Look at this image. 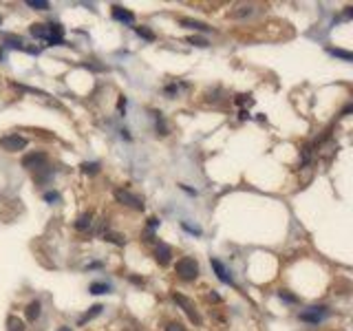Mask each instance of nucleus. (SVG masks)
Listing matches in <instances>:
<instances>
[{
    "mask_svg": "<svg viewBox=\"0 0 353 331\" xmlns=\"http://www.w3.org/2000/svg\"><path fill=\"white\" fill-rule=\"evenodd\" d=\"M0 146H2L7 153H18V150H22L27 146V139L20 135H4V137H0Z\"/></svg>",
    "mask_w": 353,
    "mask_h": 331,
    "instance_id": "7ed1b4c3",
    "label": "nucleus"
},
{
    "mask_svg": "<svg viewBox=\"0 0 353 331\" xmlns=\"http://www.w3.org/2000/svg\"><path fill=\"white\" fill-rule=\"evenodd\" d=\"M27 7H31V9H40V11H44V9H49V2H46V0H27Z\"/></svg>",
    "mask_w": 353,
    "mask_h": 331,
    "instance_id": "aec40b11",
    "label": "nucleus"
},
{
    "mask_svg": "<svg viewBox=\"0 0 353 331\" xmlns=\"http://www.w3.org/2000/svg\"><path fill=\"white\" fill-rule=\"evenodd\" d=\"M113 18L119 20V22H126V25H133L135 22V13L128 11V9H124V7H119V4L113 7Z\"/></svg>",
    "mask_w": 353,
    "mask_h": 331,
    "instance_id": "1a4fd4ad",
    "label": "nucleus"
},
{
    "mask_svg": "<svg viewBox=\"0 0 353 331\" xmlns=\"http://www.w3.org/2000/svg\"><path fill=\"white\" fill-rule=\"evenodd\" d=\"M172 298H175L177 305H181V309L186 311V316L192 320V323H195V325H201V316H199V311H196L195 302H192L190 298H186V296H181V294H172Z\"/></svg>",
    "mask_w": 353,
    "mask_h": 331,
    "instance_id": "f03ea898",
    "label": "nucleus"
},
{
    "mask_svg": "<svg viewBox=\"0 0 353 331\" xmlns=\"http://www.w3.org/2000/svg\"><path fill=\"white\" fill-rule=\"evenodd\" d=\"M166 331H186V327H183L181 323H168Z\"/></svg>",
    "mask_w": 353,
    "mask_h": 331,
    "instance_id": "5701e85b",
    "label": "nucleus"
},
{
    "mask_svg": "<svg viewBox=\"0 0 353 331\" xmlns=\"http://www.w3.org/2000/svg\"><path fill=\"white\" fill-rule=\"evenodd\" d=\"M170 256H172L170 248H168L166 243H159L157 249H155V258H157V263L159 265H168V263H170Z\"/></svg>",
    "mask_w": 353,
    "mask_h": 331,
    "instance_id": "9d476101",
    "label": "nucleus"
},
{
    "mask_svg": "<svg viewBox=\"0 0 353 331\" xmlns=\"http://www.w3.org/2000/svg\"><path fill=\"white\" fill-rule=\"evenodd\" d=\"M31 36L40 38V40L46 42V36H49V27L42 25V22H38V25H31Z\"/></svg>",
    "mask_w": 353,
    "mask_h": 331,
    "instance_id": "ddd939ff",
    "label": "nucleus"
},
{
    "mask_svg": "<svg viewBox=\"0 0 353 331\" xmlns=\"http://www.w3.org/2000/svg\"><path fill=\"white\" fill-rule=\"evenodd\" d=\"M49 27V36H46V44L55 46V44H62L64 42V27L58 25V22H51Z\"/></svg>",
    "mask_w": 353,
    "mask_h": 331,
    "instance_id": "0eeeda50",
    "label": "nucleus"
},
{
    "mask_svg": "<svg viewBox=\"0 0 353 331\" xmlns=\"http://www.w3.org/2000/svg\"><path fill=\"white\" fill-rule=\"evenodd\" d=\"M212 269L216 272V278H219L221 283H225V285H234L232 276L228 274V269H225V265L219 261V258H212Z\"/></svg>",
    "mask_w": 353,
    "mask_h": 331,
    "instance_id": "6e6552de",
    "label": "nucleus"
},
{
    "mask_svg": "<svg viewBox=\"0 0 353 331\" xmlns=\"http://www.w3.org/2000/svg\"><path fill=\"white\" fill-rule=\"evenodd\" d=\"M115 199L119 203H124V206H130V207H135V210H144V201L137 197V195H133V192H128V190H115Z\"/></svg>",
    "mask_w": 353,
    "mask_h": 331,
    "instance_id": "20e7f679",
    "label": "nucleus"
},
{
    "mask_svg": "<svg viewBox=\"0 0 353 331\" xmlns=\"http://www.w3.org/2000/svg\"><path fill=\"white\" fill-rule=\"evenodd\" d=\"M175 272H177L179 278H183V281H195V278L199 276V263H196L192 256H183L177 261Z\"/></svg>",
    "mask_w": 353,
    "mask_h": 331,
    "instance_id": "f257e3e1",
    "label": "nucleus"
},
{
    "mask_svg": "<svg viewBox=\"0 0 353 331\" xmlns=\"http://www.w3.org/2000/svg\"><path fill=\"white\" fill-rule=\"evenodd\" d=\"M102 309H104V307H102V305H95V307H91V311H88L86 316H82V318H79V325H84V323H88V320H91V318H95V316H100V314H102Z\"/></svg>",
    "mask_w": 353,
    "mask_h": 331,
    "instance_id": "dca6fc26",
    "label": "nucleus"
},
{
    "mask_svg": "<svg viewBox=\"0 0 353 331\" xmlns=\"http://www.w3.org/2000/svg\"><path fill=\"white\" fill-rule=\"evenodd\" d=\"M181 22L183 27H190V29H196V31H208L210 27L205 25V22H199V20H190V18H181Z\"/></svg>",
    "mask_w": 353,
    "mask_h": 331,
    "instance_id": "f8f14e48",
    "label": "nucleus"
},
{
    "mask_svg": "<svg viewBox=\"0 0 353 331\" xmlns=\"http://www.w3.org/2000/svg\"><path fill=\"white\" fill-rule=\"evenodd\" d=\"M137 36H141V38H146V40H155V33L150 31V29H146V27H137Z\"/></svg>",
    "mask_w": 353,
    "mask_h": 331,
    "instance_id": "412c9836",
    "label": "nucleus"
},
{
    "mask_svg": "<svg viewBox=\"0 0 353 331\" xmlns=\"http://www.w3.org/2000/svg\"><path fill=\"white\" fill-rule=\"evenodd\" d=\"M280 300H285V302H296V300H298V298H296V296H291V294H287V291H280Z\"/></svg>",
    "mask_w": 353,
    "mask_h": 331,
    "instance_id": "b1692460",
    "label": "nucleus"
},
{
    "mask_svg": "<svg viewBox=\"0 0 353 331\" xmlns=\"http://www.w3.org/2000/svg\"><path fill=\"white\" fill-rule=\"evenodd\" d=\"M324 316H327V307H309L307 311H303V314H300V320H305V323H312V325H318Z\"/></svg>",
    "mask_w": 353,
    "mask_h": 331,
    "instance_id": "423d86ee",
    "label": "nucleus"
},
{
    "mask_svg": "<svg viewBox=\"0 0 353 331\" xmlns=\"http://www.w3.org/2000/svg\"><path fill=\"white\" fill-rule=\"evenodd\" d=\"M58 331H71V329H69V327H60Z\"/></svg>",
    "mask_w": 353,
    "mask_h": 331,
    "instance_id": "bb28decb",
    "label": "nucleus"
},
{
    "mask_svg": "<svg viewBox=\"0 0 353 331\" xmlns=\"http://www.w3.org/2000/svg\"><path fill=\"white\" fill-rule=\"evenodd\" d=\"M327 51L331 55H336V58H342L345 62H351V60H353V53H349V51H345V49H333V46H329Z\"/></svg>",
    "mask_w": 353,
    "mask_h": 331,
    "instance_id": "4468645a",
    "label": "nucleus"
},
{
    "mask_svg": "<svg viewBox=\"0 0 353 331\" xmlns=\"http://www.w3.org/2000/svg\"><path fill=\"white\" fill-rule=\"evenodd\" d=\"M82 170L84 172H97V170H100V164H82Z\"/></svg>",
    "mask_w": 353,
    "mask_h": 331,
    "instance_id": "4be33fe9",
    "label": "nucleus"
},
{
    "mask_svg": "<svg viewBox=\"0 0 353 331\" xmlns=\"http://www.w3.org/2000/svg\"><path fill=\"white\" fill-rule=\"evenodd\" d=\"M40 311H42V305H40V302H38V300L29 302V305H27V318L34 323V320L40 318Z\"/></svg>",
    "mask_w": 353,
    "mask_h": 331,
    "instance_id": "9b49d317",
    "label": "nucleus"
},
{
    "mask_svg": "<svg viewBox=\"0 0 353 331\" xmlns=\"http://www.w3.org/2000/svg\"><path fill=\"white\" fill-rule=\"evenodd\" d=\"M88 291H91V294H106V291H111V287H108L106 283H93V285L88 287Z\"/></svg>",
    "mask_w": 353,
    "mask_h": 331,
    "instance_id": "a211bd4d",
    "label": "nucleus"
},
{
    "mask_svg": "<svg viewBox=\"0 0 353 331\" xmlns=\"http://www.w3.org/2000/svg\"><path fill=\"white\" fill-rule=\"evenodd\" d=\"M7 327H9V331H25V323H22L20 318H16V316H9Z\"/></svg>",
    "mask_w": 353,
    "mask_h": 331,
    "instance_id": "2eb2a0df",
    "label": "nucleus"
},
{
    "mask_svg": "<svg viewBox=\"0 0 353 331\" xmlns=\"http://www.w3.org/2000/svg\"><path fill=\"white\" fill-rule=\"evenodd\" d=\"M4 42H7L9 46H13V49H27L25 46V42L20 40V38H13V36H7L4 38Z\"/></svg>",
    "mask_w": 353,
    "mask_h": 331,
    "instance_id": "6ab92c4d",
    "label": "nucleus"
},
{
    "mask_svg": "<svg viewBox=\"0 0 353 331\" xmlns=\"http://www.w3.org/2000/svg\"><path fill=\"white\" fill-rule=\"evenodd\" d=\"M190 42L192 44H196V46H208V42H205L203 38H190Z\"/></svg>",
    "mask_w": 353,
    "mask_h": 331,
    "instance_id": "393cba45",
    "label": "nucleus"
},
{
    "mask_svg": "<svg viewBox=\"0 0 353 331\" xmlns=\"http://www.w3.org/2000/svg\"><path fill=\"white\" fill-rule=\"evenodd\" d=\"M75 228H78L79 232H84V230L91 228V214H82V216H79L78 223H75Z\"/></svg>",
    "mask_w": 353,
    "mask_h": 331,
    "instance_id": "f3484780",
    "label": "nucleus"
},
{
    "mask_svg": "<svg viewBox=\"0 0 353 331\" xmlns=\"http://www.w3.org/2000/svg\"><path fill=\"white\" fill-rule=\"evenodd\" d=\"M46 155L44 153H31V155H27L25 159H22V168H27V170H40V168H46Z\"/></svg>",
    "mask_w": 353,
    "mask_h": 331,
    "instance_id": "39448f33",
    "label": "nucleus"
},
{
    "mask_svg": "<svg viewBox=\"0 0 353 331\" xmlns=\"http://www.w3.org/2000/svg\"><path fill=\"white\" fill-rule=\"evenodd\" d=\"M44 199H46V201H58V195H55V192H46Z\"/></svg>",
    "mask_w": 353,
    "mask_h": 331,
    "instance_id": "a878e982",
    "label": "nucleus"
}]
</instances>
